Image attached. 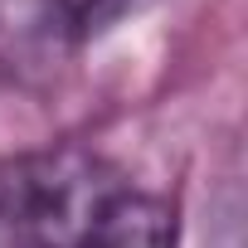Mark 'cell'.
<instances>
[{"label": "cell", "mask_w": 248, "mask_h": 248, "mask_svg": "<svg viewBox=\"0 0 248 248\" xmlns=\"http://www.w3.org/2000/svg\"><path fill=\"white\" fill-rule=\"evenodd\" d=\"M122 175L83 151L54 146L0 161V248H78Z\"/></svg>", "instance_id": "obj_1"}, {"label": "cell", "mask_w": 248, "mask_h": 248, "mask_svg": "<svg viewBox=\"0 0 248 248\" xmlns=\"http://www.w3.org/2000/svg\"><path fill=\"white\" fill-rule=\"evenodd\" d=\"M78 248H175V204L141 190H117Z\"/></svg>", "instance_id": "obj_2"}, {"label": "cell", "mask_w": 248, "mask_h": 248, "mask_svg": "<svg viewBox=\"0 0 248 248\" xmlns=\"http://www.w3.org/2000/svg\"><path fill=\"white\" fill-rule=\"evenodd\" d=\"M49 5H54V20H59L63 34L93 39V34H107L112 25H122V20L151 10L156 0H49Z\"/></svg>", "instance_id": "obj_3"}]
</instances>
